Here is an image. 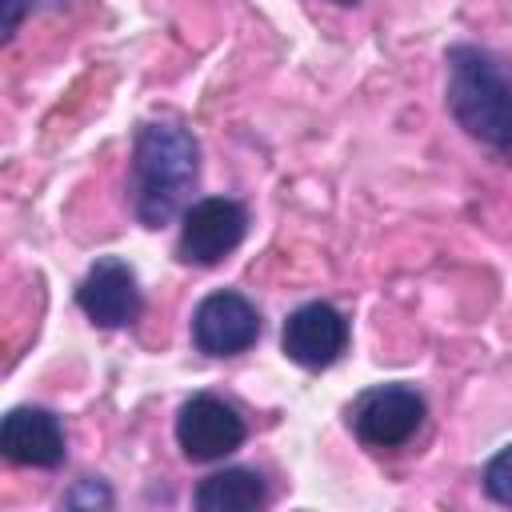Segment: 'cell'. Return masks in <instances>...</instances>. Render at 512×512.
<instances>
[{
    "mask_svg": "<svg viewBox=\"0 0 512 512\" xmlns=\"http://www.w3.org/2000/svg\"><path fill=\"white\" fill-rule=\"evenodd\" d=\"M268 500V484L256 468H224L196 484L192 504L200 512H248Z\"/></svg>",
    "mask_w": 512,
    "mask_h": 512,
    "instance_id": "30bf717a",
    "label": "cell"
},
{
    "mask_svg": "<svg viewBox=\"0 0 512 512\" xmlns=\"http://www.w3.org/2000/svg\"><path fill=\"white\" fill-rule=\"evenodd\" d=\"M280 348L292 364L300 368H328L344 356L348 348V320L336 304L328 300H308L296 312H288L280 328Z\"/></svg>",
    "mask_w": 512,
    "mask_h": 512,
    "instance_id": "ba28073f",
    "label": "cell"
},
{
    "mask_svg": "<svg viewBox=\"0 0 512 512\" xmlns=\"http://www.w3.org/2000/svg\"><path fill=\"white\" fill-rule=\"evenodd\" d=\"M444 64V100L452 120L472 140L512 160V60L484 44H452Z\"/></svg>",
    "mask_w": 512,
    "mask_h": 512,
    "instance_id": "7a4b0ae2",
    "label": "cell"
},
{
    "mask_svg": "<svg viewBox=\"0 0 512 512\" xmlns=\"http://www.w3.org/2000/svg\"><path fill=\"white\" fill-rule=\"evenodd\" d=\"M0 452L24 468H60L64 464V424L52 408L20 404L0 424Z\"/></svg>",
    "mask_w": 512,
    "mask_h": 512,
    "instance_id": "9c48e42d",
    "label": "cell"
},
{
    "mask_svg": "<svg viewBox=\"0 0 512 512\" xmlns=\"http://www.w3.org/2000/svg\"><path fill=\"white\" fill-rule=\"evenodd\" d=\"M64 504H68V508H80V504H84V508H96V504H100V508H108V504H112V492H108L100 480H92V476H88V480H80V484L64 496Z\"/></svg>",
    "mask_w": 512,
    "mask_h": 512,
    "instance_id": "7c38bea8",
    "label": "cell"
},
{
    "mask_svg": "<svg viewBox=\"0 0 512 512\" xmlns=\"http://www.w3.org/2000/svg\"><path fill=\"white\" fill-rule=\"evenodd\" d=\"M200 180V144L184 124L148 120L132 136L128 160V196L144 228L172 224Z\"/></svg>",
    "mask_w": 512,
    "mask_h": 512,
    "instance_id": "6da1fadb",
    "label": "cell"
},
{
    "mask_svg": "<svg viewBox=\"0 0 512 512\" xmlns=\"http://www.w3.org/2000/svg\"><path fill=\"white\" fill-rule=\"evenodd\" d=\"M480 488H484L488 500L512 508V444H504V448L484 464V472H480Z\"/></svg>",
    "mask_w": 512,
    "mask_h": 512,
    "instance_id": "8fae6325",
    "label": "cell"
},
{
    "mask_svg": "<svg viewBox=\"0 0 512 512\" xmlns=\"http://www.w3.org/2000/svg\"><path fill=\"white\" fill-rule=\"evenodd\" d=\"M24 8H28V0H4V40H12V36H16Z\"/></svg>",
    "mask_w": 512,
    "mask_h": 512,
    "instance_id": "4fadbf2b",
    "label": "cell"
},
{
    "mask_svg": "<svg viewBox=\"0 0 512 512\" xmlns=\"http://www.w3.org/2000/svg\"><path fill=\"white\" fill-rule=\"evenodd\" d=\"M76 304L96 328H128L144 308L136 268L120 256H96L76 284Z\"/></svg>",
    "mask_w": 512,
    "mask_h": 512,
    "instance_id": "52a82bcc",
    "label": "cell"
},
{
    "mask_svg": "<svg viewBox=\"0 0 512 512\" xmlns=\"http://www.w3.org/2000/svg\"><path fill=\"white\" fill-rule=\"evenodd\" d=\"M188 332L204 356H240L260 340V308L236 288H216L192 308Z\"/></svg>",
    "mask_w": 512,
    "mask_h": 512,
    "instance_id": "8992f818",
    "label": "cell"
},
{
    "mask_svg": "<svg viewBox=\"0 0 512 512\" xmlns=\"http://www.w3.org/2000/svg\"><path fill=\"white\" fill-rule=\"evenodd\" d=\"M248 232V208L232 196H200L180 212V240L176 256L196 268L220 264L228 252L240 248Z\"/></svg>",
    "mask_w": 512,
    "mask_h": 512,
    "instance_id": "277c9868",
    "label": "cell"
},
{
    "mask_svg": "<svg viewBox=\"0 0 512 512\" xmlns=\"http://www.w3.org/2000/svg\"><path fill=\"white\" fill-rule=\"evenodd\" d=\"M244 440H248L244 416L212 392H192L176 412V444L192 464H216L232 456Z\"/></svg>",
    "mask_w": 512,
    "mask_h": 512,
    "instance_id": "5b68a950",
    "label": "cell"
},
{
    "mask_svg": "<svg viewBox=\"0 0 512 512\" xmlns=\"http://www.w3.org/2000/svg\"><path fill=\"white\" fill-rule=\"evenodd\" d=\"M332 4H360V0H332Z\"/></svg>",
    "mask_w": 512,
    "mask_h": 512,
    "instance_id": "5bb4252c",
    "label": "cell"
},
{
    "mask_svg": "<svg viewBox=\"0 0 512 512\" xmlns=\"http://www.w3.org/2000/svg\"><path fill=\"white\" fill-rule=\"evenodd\" d=\"M424 416H428V404H424L420 388H412L404 380L372 384L348 408L352 436L364 448H372V452H396V448H404L424 428Z\"/></svg>",
    "mask_w": 512,
    "mask_h": 512,
    "instance_id": "3957f363",
    "label": "cell"
}]
</instances>
